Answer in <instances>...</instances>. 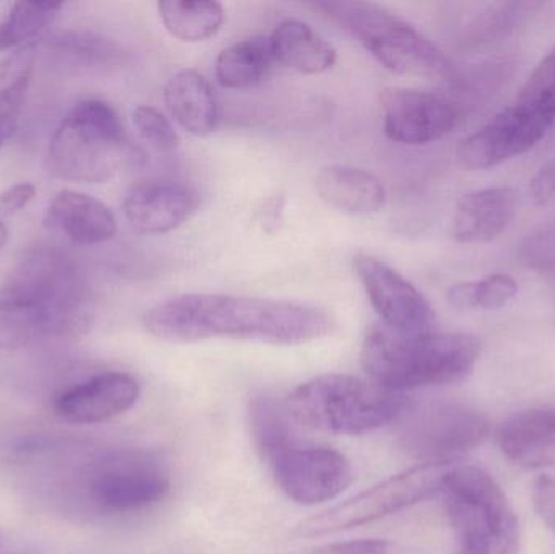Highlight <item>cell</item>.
I'll use <instances>...</instances> for the list:
<instances>
[{"label": "cell", "instance_id": "6da1fadb", "mask_svg": "<svg viewBox=\"0 0 555 554\" xmlns=\"http://www.w3.org/2000/svg\"><path fill=\"white\" fill-rule=\"evenodd\" d=\"M142 324L150 335L171 344L228 338L284 347L322 340L336 328L332 314L317 306L223 293L166 299L145 312Z\"/></svg>", "mask_w": 555, "mask_h": 554}, {"label": "cell", "instance_id": "7a4b0ae2", "mask_svg": "<svg viewBox=\"0 0 555 554\" xmlns=\"http://www.w3.org/2000/svg\"><path fill=\"white\" fill-rule=\"evenodd\" d=\"M479 355L481 344L472 335H403L378 324L362 342L361 363L372 383L406 394L466 379Z\"/></svg>", "mask_w": 555, "mask_h": 554}, {"label": "cell", "instance_id": "3957f363", "mask_svg": "<svg viewBox=\"0 0 555 554\" xmlns=\"http://www.w3.org/2000/svg\"><path fill=\"white\" fill-rule=\"evenodd\" d=\"M410 403L406 394L351 374L313 377L284 400L297 425L338 436L367 435L397 423Z\"/></svg>", "mask_w": 555, "mask_h": 554}, {"label": "cell", "instance_id": "277c9868", "mask_svg": "<svg viewBox=\"0 0 555 554\" xmlns=\"http://www.w3.org/2000/svg\"><path fill=\"white\" fill-rule=\"evenodd\" d=\"M555 124V44L531 72L517 96L488 124L462 140L466 169L495 168L533 150Z\"/></svg>", "mask_w": 555, "mask_h": 554}, {"label": "cell", "instance_id": "5b68a950", "mask_svg": "<svg viewBox=\"0 0 555 554\" xmlns=\"http://www.w3.org/2000/svg\"><path fill=\"white\" fill-rule=\"evenodd\" d=\"M126 127L106 101L75 104L49 145V169L64 181L103 184L137 158Z\"/></svg>", "mask_w": 555, "mask_h": 554}, {"label": "cell", "instance_id": "8992f818", "mask_svg": "<svg viewBox=\"0 0 555 554\" xmlns=\"http://www.w3.org/2000/svg\"><path fill=\"white\" fill-rule=\"evenodd\" d=\"M313 7L358 39L393 74L440 80L452 72V64L439 46L380 3L325 0Z\"/></svg>", "mask_w": 555, "mask_h": 554}, {"label": "cell", "instance_id": "52a82bcc", "mask_svg": "<svg viewBox=\"0 0 555 554\" xmlns=\"http://www.w3.org/2000/svg\"><path fill=\"white\" fill-rule=\"evenodd\" d=\"M0 289L35 311L48 337L83 334L93 319L83 275L77 263L55 247L36 246L26 250Z\"/></svg>", "mask_w": 555, "mask_h": 554}, {"label": "cell", "instance_id": "ba28073f", "mask_svg": "<svg viewBox=\"0 0 555 554\" xmlns=\"http://www.w3.org/2000/svg\"><path fill=\"white\" fill-rule=\"evenodd\" d=\"M440 494L455 539V554H518L520 524L511 501L488 472L452 467Z\"/></svg>", "mask_w": 555, "mask_h": 554}, {"label": "cell", "instance_id": "9c48e42d", "mask_svg": "<svg viewBox=\"0 0 555 554\" xmlns=\"http://www.w3.org/2000/svg\"><path fill=\"white\" fill-rule=\"evenodd\" d=\"M397 423L401 448L423 464H453L479 448L491 431L481 410L456 400L410 403Z\"/></svg>", "mask_w": 555, "mask_h": 554}, {"label": "cell", "instance_id": "30bf717a", "mask_svg": "<svg viewBox=\"0 0 555 554\" xmlns=\"http://www.w3.org/2000/svg\"><path fill=\"white\" fill-rule=\"evenodd\" d=\"M453 464H420L300 524L302 537H325L377 523L440 494Z\"/></svg>", "mask_w": 555, "mask_h": 554}, {"label": "cell", "instance_id": "8fae6325", "mask_svg": "<svg viewBox=\"0 0 555 554\" xmlns=\"http://www.w3.org/2000/svg\"><path fill=\"white\" fill-rule=\"evenodd\" d=\"M88 500L104 514L152 510L171 491L166 465L152 452L119 449L106 452L85 474Z\"/></svg>", "mask_w": 555, "mask_h": 554}, {"label": "cell", "instance_id": "7c38bea8", "mask_svg": "<svg viewBox=\"0 0 555 554\" xmlns=\"http://www.w3.org/2000/svg\"><path fill=\"white\" fill-rule=\"evenodd\" d=\"M276 487L299 506H319L336 500L352 481L351 462L336 449L297 442L269 464Z\"/></svg>", "mask_w": 555, "mask_h": 554}, {"label": "cell", "instance_id": "4fadbf2b", "mask_svg": "<svg viewBox=\"0 0 555 554\" xmlns=\"http://www.w3.org/2000/svg\"><path fill=\"white\" fill-rule=\"evenodd\" d=\"M352 267L382 325L403 335L433 332V306L410 280L367 253L356 254Z\"/></svg>", "mask_w": 555, "mask_h": 554}, {"label": "cell", "instance_id": "5bb4252c", "mask_svg": "<svg viewBox=\"0 0 555 554\" xmlns=\"http://www.w3.org/2000/svg\"><path fill=\"white\" fill-rule=\"evenodd\" d=\"M460 120L455 103L442 94L388 88L382 96V123L388 139L403 145H427L449 136Z\"/></svg>", "mask_w": 555, "mask_h": 554}, {"label": "cell", "instance_id": "9a60e30c", "mask_svg": "<svg viewBox=\"0 0 555 554\" xmlns=\"http://www.w3.org/2000/svg\"><path fill=\"white\" fill-rule=\"evenodd\" d=\"M140 399V384L126 373H104L72 387L55 400V413L78 425L109 422Z\"/></svg>", "mask_w": 555, "mask_h": 554}, {"label": "cell", "instance_id": "2e32d148", "mask_svg": "<svg viewBox=\"0 0 555 554\" xmlns=\"http://www.w3.org/2000/svg\"><path fill=\"white\" fill-rule=\"evenodd\" d=\"M197 192L176 181H146L133 185L124 198L127 221L140 233L165 234L184 224L197 210Z\"/></svg>", "mask_w": 555, "mask_h": 554}, {"label": "cell", "instance_id": "e0dca14e", "mask_svg": "<svg viewBox=\"0 0 555 554\" xmlns=\"http://www.w3.org/2000/svg\"><path fill=\"white\" fill-rule=\"evenodd\" d=\"M498 445L507 461L525 471L555 468V405L533 407L505 420Z\"/></svg>", "mask_w": 555, "mask_h": 554}, {"label": "cell", "instance_id": "ac0fdd59", "mask_svg": "<svg viewBox=\"0 0 555 554\" xmlns=\"http://www.w3.org/2000/svg\"><path fill=\"white\" fill-rule=\"evenodd\" d=\"M517 210L518 192L512 185L468 192L456 204L453 237L462 244L491 243L507 230Z\"/></svg>", "mask_w": 555, "mask_h": 554}, {"label": "cell", "instance_id": "d6986e66", "mask_svg": "<svg viewBox=\"0 0 555 554\" xmlns=\"http://www.w3.org/2000/svg\"><path fill=\"white\" fill-rule=\"evenodd\" d=\"M46 224L80 246L106 243L117 233L116 217L106 204L72 189H64L52 198L46 210Z\"/></svg>", "mask_w": 555, "mask_h": 554}, {"label": "cell", "instance_id": "ffe728a7", "mask_svg": "<svg viewBox=\"0 0 555 554\" xmlns=\"http://www.w3.org/2000/svg\"><path fill=\"white\" fill-rule=\"evenodd\" d=\"M169 116L192 136H210L220 123V104L208 78L194 68L176 72L163 90Z\"/></svg>", "mask_w": 555, "mask_h": 554}, {"label": "cell", "instance_id": "44dd1931", "mask_svg": "<svg viewBox=\"0 0 555 554\" xmlns=\"http://www.w3.org/2000/svg\"><path fill=\"white\" fill-rule=\"evenodd\" d=\"M315 188L326 205L343 214L374 215L387 204L380 179L354 166H326L317 176Z\"/></svg>", "mask_w": 555, "mask_h": 554}, {"label": "cell", "instance_id": "7402d4cb", "mask_svg": "<svg viewBox=\"0 0 555 554\" xmlns=\"http://www.w3.org/2000/svg\"><path fill=\"white\" fill-rule=\"evenodd\" d=\"M273 59L299 74L320 75L336 64V49L302 20L278 23L269 39Z\"/></svg>", "mask_w": 555, "mask_h": 554}, {"label": "cell", "instance_id": "603a6c76", "mask_svg": "<svg viewBox=\"0 0 555 554\" xmlns=\"http://www.w3.org/2000/svg\"><path fill=\"white\" fill-rule=\"evenodd\" d=\"M38 51L35 42L0 61V149L15 136L26 93L31 85Z\"/></svg>", "mask_w": 555, "mask_h": 554}, {"label": "cell", "instance_id": "cb8c5ba5", "mask_svg": "<svg viewBox=\"0 0 555 554\" xmlns=\"http://www.w3.org/2000/svg\"><path fill=\"white\" fill-rule=\"evenodd\" d=\"M249 422L254 446L267 464L302 441L286 405L273 397L257 396L250 400Z\"/></svg>", "mask_w": 555, "mask_h": 554}, {"label": "cell", "instance_id": "d4e9b609", "mask_svg": "<svg viewBox=\"0 0 555 554\" xmlns=\"http://www.w3.org/2000/svg\"><path fill=\"white\" fill-rule=\"evenodd\" d=\"M158 12L166 31L182 42L207 41L223 28L227 20L220 2L201 0H163Z\"/></svg>", "mask_w": 555, "mask_h": 554}, {"label": "cell", "instance_id": "484cf974", "mask_svg": "<svg viewBox=\"0 0 555 554\" xmlns=\"http://www.w3.org/2000/svg\"><path fill=\"white\" fill-rule=\"evenodd\" d=\"M273 61L269 41L243 39L218 54L215 77L224 88H249L267 77Z\"/></svg>", "mask_w": 555, "mask_h": 554}, {"label": "cell", "instance_id": "4316f807", "mask_svg": "<svg viewBox=\"0 0 555 554\" xmlns=\"http://www.w3.org/2000/svg\"><path fill=\"white\" fill-rule=\"evenodd\" d=\"M64 3L16 2L0 22V52L31 44L54 22Z\"/></svg>", "mask_w": 555, "mask_h": 554}, {"label": "cell", "instance_id": "83f0119b", "mask_svg": "<svg viewBox=\"0 0 555 554\" xmlns=\"http://www.w3.org/2000/svg\"><path fill=\"white\" fill-rule=\"evenodd\" d=\"M52 48L70 64L87 68H111L124 61V51L106 36L88 31H70L55 38Z\"/></svg>", "mask_w": 555, "mask_h": 554}, {"label": "cell", "instance_id": "f1b7e54d", "mask_svg": "<svg viewBox=\"0 0 555 554\" xmlns=\"http://www.w3.org/2000/svg\"><path fill=\"white\" fill-rule=\"evenodd\" d=\"M44 337V325L35 311L0 289V353L18 350Z\"/></svg>", "mask_w": 555, "mask_h": 554}, {"label": "cell", "instance_id": "f546056e", "mask_svg": "<svg viewBox=\"0 0 555 554\" xmlns=\"http://www.w3.org/2000/svg\"><path fill=\"white\" fill-rule=\"evenodd\" d=\"M132 120L139 136L156 152L171 153L181 145L178 130L175 129L171 120L156 107H135Z\"/></svg>", "mask_w": 555, "mask_h": 554}, {"label": "cell", "instance_id": "4dcf8cb0", "mask_svg": "<svg viewBox=\"0 0 555 554\" xmlns=\"http://www.w3.org/2000/svg\"><path fill=\"white\" fill-rule=\"evenodd\" d=\"M518 295V283L507 273H492L473 282L475 309L498 311L511 305Z\"/></svg>", "mask_w": 555, "mask_h": 554}, {"label": "cell", "instance_id": "1f68e13d", "mask_svg": "<svg viewBox=\"0 0 555 554\" xmlns=\"http://www.w3.org/2000/svg\"><path fill=\"white\" fill-rule=\"evenodd\" d=\"M521 257L533 269L555 270V221L527 237Z\"/></svg>", "mask_w": 555, "mask_h": 554}, {"label": "cell", "instance_id": "d6a6232c", "mask_svg": "<svg viewBox=\"0 0 555 554\" xmlns=\"http://www.w3.org/2000/svg\"><path fill=\"white\" fill-rule=\"evenodd\" d=\"M312 554H398V549L388 540L362 539L330 543L313 550Z\"/></svg>", "mask_w": 555, "mask_h": 554}, {"label": "cell", "instance_id": "836d02e7", "mask_svg": "<svg viewBox=\"0 0 555 554\" xmlns=\"http://www.w3.org/2000/svg\"><path fill=\"white\" fill-rule=\"evenodd\" d=\"M555 195V158L538 166L530 179V197L537 205H546Z\"/></svg>", "mask_w": 555, "mask_h": 554}, {"label": "cell", "instance_id": "e575fe53", "mask_svg": "<svg viewBox=\"0 0 555 554\" xmlns=\"http://www.w3.org/2000/svg\"><path fill=\"white\" fill-rule=\"evenodd\" d=\"M534 506L538 514L544 520L551 532L555 536V480L550 477H541L534 485Z\"/></svg>", "mask_w": 555, "mask_h": 554}, {"label": "cell", "instance_id": "d590c367", "mask_svg": "<svg viewBox=\"0 0 555 554\" xmlns=\"http://www.w3.org/2000/svg\"><path fill=\"white\" fill-rule=\"evenodd\" d=\"M35 197V185L28 184V182L12 185V188L0 192V215L10 217V215L18 214L23 208L28 207Z\"/></svg>", "mask_w": 555, "mask_h": 554}, {"label": "cell", "instance_id": "8d00e7d4", "mask_svg": "<svg viewBox=\"0 0 555 554\" xmlns=\"http://www.w3.org/2000/svg\"><path fill=\"white\" fill-rule=\"evenodd\" d=\"M447 301L456 311H475V301H473V282L455 283L447 289Z\"/></svg>", "mask_w": 555, "mask_h": 554}, {"label": "cell", "instance_id": "74e56055", "mask_svg": "<svg viewBox=\"0 0 555 554\" xmlns=\"http://www.w3.org/2000/svg\"><path fill=\"white\" fill-rule=\"evenodd\" d=\"M7 237H9V231H7L5 224L0 221V253H2L3 246H5Z\"/></svg>", "mask_w": 555, "mask_h": 554}, {"label": "cell", "instance_id": "f35d334b", "mask_svg": "<svg viewBox=\"0 0 555 554\" xmlns=\"http://www.w3.org/2000/svg\"><path fill=\"white\" fill-rule=\"evenodd\" d=\"M9 554H35V553H9Z\"/></svg>", "mask_w": 555, "mask_h": 554}]
</instances>
